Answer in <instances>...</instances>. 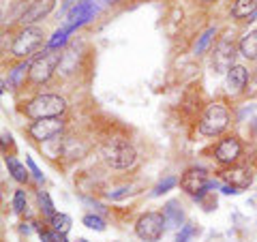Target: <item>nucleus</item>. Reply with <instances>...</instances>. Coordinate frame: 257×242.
Segmentation results:
<instances>
[{
	"label": "nucleus",
	"mask_w": 257,
	"mask_h": 242,
	"mask_svg": "<svg viewBox=\"0 0 257 242\" xmlns=\"http://www.w3.org/2000/svg\"><path fill=\"white\" fill-rule=\"evenodd\" d=\"M101 157L109 167L128 169L131 165H135V161H138V152H135V148L126 140L114 137V140H107L105 144H103Z\"/></svg>",
	"instance_id": "nucleus-1"
},
{
	"label": "nucleus",
	"mask_w": 257,
	"mask_h": 242,
	"mask_svg": "<svg viewBox=\"0 0 257 242\" xmlns=\"http://www.w3.org/2000/svg\"><path fill=\"white\" fill-rule=\"evenodd\" d=\"M67 109V101L58 94H39L35 96L28 105H26V114L35 120H43V118H60Z\"/></svg>",
	"instance_id": "nucleus-2"
},
{
	"label": "nucleus",
	"mask_w": 257,
	"mask_h": 242,
	"mask_svg": "<svg viewBox=\"0 0 257 242\" xmlns=\"http://www.w3.org/2000/svg\"><path fill=\"white\" fill-rule=\"evenodd\" d=\"M227 127H229V111L223 105H219V103H212V105H208V109L202 116L199 133L206 135V137H216V135H221Z\"/></svg>",
	"instance_id": "nucleus-3"
},
{
	"label": "nucleus",
	"mask_w": 257,
	"mask_h": 242,
	"mask_svg": "<svg viewBox=\"0 0 257 242\" xmlns=\"http://www.w3.org/2000/svg\"><path fill=\"white\" fill-rule=\"evenodd\" d=\"M165 216L163 212H146L142 214L138 223H135V233L144 242H159L165 233Z\"/></svg>",
	"instance_id": "nucleus-4"
},
{
	"label": "nucleus",
	"mask_w": 257,
	"mask_h": 242,
	"mask_svg": "<svg viewBox=\"0 0 257 242\" xmlns=\"http://www.w3.org/2000/svg\"><path fill=\"white\" fill-rule=\"evenodd\" d=\"M43 30L37 28V26H24V30L15 37V41L11 45V52L13 56L18 58H28L30 54L39 52V47L43 45Z\"/></svg>",
	"instance_id": "nucleus-5"
},
{
	"label": "nucleus",
	"mask_w": 257,
	"mask_h": 242,
	"mask_svg": "<svg viewBox=\"0 0 257 242\" xmlns=\"http://www.w3.org/2000/svg\"><path fill=\"white\" fill-rule=\"evenodd\" d=\"M62 60V54L60 52H56V50H45L39 58L30 64V79L35 84H43L47 82L52 75H54V71L56 67L60 64Z\"/></svg>",
	"instance_id": "nucleus-6"
},
{
	"label": "nucleus",
	"mask_w": 257,
	"mask_h": 242,
	"mask_svg": "<svg viewBox=\"0 0 257 242\" xmlns=\"http://www.w3.org/2000/svg\"><path fill=\"white\" fill-rule=\"evenodd\" d=\"M236 58V43L231 37H223L214 47L212 54V69L216 73H229V69L234 67Z\"/></svg>",
	"instance_id": "nucleus-7"
},
{
	"label": "nucleus",
	"mask_w": 257,
	"mask_h": 242,
	"mask_svg": "<svg viewBox=\"0 0 257 242\" xmlns=\"http://www.w3.org/2000/svg\"><path fill=\"white\" fill-rule=\"evenodd\" d=\"M64 131V123L62 118H43V120H35L30 125L28 133L32 135V140L37 142H52L54 137H58Z\"/></svg>",
	"instance_id": "nucleus-8"
},
{
	"label": "nucleus",
	"mask_w": 257,
	"mask_h": 242,
	"mask_svg": "<svg viewBox=\"0 0 257 242\" xmlns=\"http://www.w3.org/2000/svg\"><path fill=\"white\" fill-rule=\"evenodd\" d=\"M180 187L187 193H191L195 199H202L208 193V189H210V180L206 178L204 169H189L180 178Z\"/></svg>",
	"instance_id": "nucleus-9"
},
{
	"label": "nucleus",
	"mask_w": 257,
	"mask_h": 242,
	"mask_svg": "<svg viewBox=\"0 0 257 242\" xmlns=\"http://www.w3.org/2000/svg\"><path fill=\"white\" fill-rule=\"evenodd\" d=\"M240 155H242V144L238 137H225L214 148V157L223 165H234Z\"/></svg>",
	"instance_id": "nucleus-10"
},
{
	"label": "nucleus",
	"mask_w": 257,
	"mask_h": 242,
	"mask_svg": "<svg viewBox=\"0 0 257 242\" xmlns=\"http://www.w3.org/2000/svg\"><path fill=\"white\" fill-rule=\"evenodd\" d=\"M54 7H56V0H35V3H30V7L24 11L20 22L24 26H30V24L47 18V15L54 11Z\"/></svg>",
	"instance_id": "nucleus-11"
},
{
	"label": "nucleus",
	"mask_w": 257,
	"mask_h": 242,
	"mask_svg": "<svg viewBox=\"0 0 257 242\" xmlns=\"http://www.w3.org/2000/svg\"><path fill=\"white\" fill-rule=\"evenodd\" d=\"M96 13V5L92 3V0H82V3H77L73 9H71L69 13V26H73L75 30L79 26H84V24L92 18V15Z\"/></svg>",
	"instance_id": "nucleus-12"
},
{
	"label": "nucleus",
	"mask_w": 257,
	"mask_h": 242,
	"mask_svg": "<svg viewBox=\"0 0 257 242\" xmlns=\"http://www.w3.org/2000/svg\"><path fill=\"white\" fill-rule=\"evenodd\" d=\"M248 71L246 67H242V64H234V67L229 69L227 73V90L231 94H240L246 90V84H248Z\"/></svg>",
	"instance_id": "nucleus-13"
},
{
	"label": "nucleus",
	"mask_w": 257,
	"mask_h": 242,
	"mask_svg": "<svg viewBox=\"0 0 257 242\" xmlns=\"http://www.w3.org/2000/svg\"><path fill=\"white\" fill-rule=\"evenodd\" d=\"M223 180L234 189H246L251 184V174H246L244 169H229V172H223Z\"/></svg>",
	"instance_id": "nucleus-14"
},
{
	"label": "nucleus",
	"mask_w": 257,
	"mask_h": 242,
	"mask_svg": "<svg viewBox=\"0 0 257 242\" xmlns=\"http://www.w3.org/2000/svg\"><path fill=\"white\" fill-rule=\"evenodd\" d=\"M257 13V0H236L231 7V18L236 20H251Z\"/></svg>",
	"instance_id": "nucleus-15"
},
{
	"label": "nucleus",
	"mask_w": 257,
	"mask_h": 242,
	"mask_svg": "<svg viewBox=\"0 0 257 242\" xmlns=\"http://www.w3.org/2000/svg\"><path fill=\"white\" fill-rule=\"evenodd\" d=\"M163 216H165V221H167V227H180L182 221H184V212H182V208L178 201H167L165 208H163Z\"/></svg>",
	"instance_id": "nucleus-16"
},
{
	"label": "nucleus",
	"mask_w": 257,
	"mask_h": 242,
	"mask_svg": "<svg viewBox=\"0 0 257 242\" xmlns=\"http://www.w3.org/2000/svg\"><path fill=\"white\" fill-rule=\"evenodd\" d=\"M238 50H240V54H242L244 58H248V60H257V30L246 32V35L240 39Z\"/></svg>",
	"instance_id": "nucleus-17"
},
{
	"label": "nucleus",
	"mask_w": 257,
	"mask_h": 242,
	"mask_svg": "<svg viewBox=\"0 0 257 242\" xmlns=\"http://www.w3.org/2000/svg\"><path fill=\"white\" fill-rule=\"evenodd\" d=\"M5 163H7V167H9V174L13 176L15 180H18V182H28V172H26V167H24L18 159H15V157H7Z\"/></svg>",
	"instance_id": "nucleus-18"
},
{
	"label": "nucleus",
	"mask_w": 257,
	"mask_h": 242,
	"mask_svg": "<svg viewBox=\"0 0 257 242\" xmlns=\"http://www.w3.org/2000/svg\"><path fill=\"white\" fill-rule=\"evenodd\" d=\"M30 64L32 62H22V64H18V67H15L11 73H9V86L11 88H18L20 84H22V79L26 77V75H30Z\"/></svg>",
	"instance_id": "nucleus-19"
},
{
	"label": "nucleus",
	"mask_w": 257,
	"mask_h": 242,
	"mask_svg": "<svg viewBox=\"0 0 257 242\" xmlns=\"http://www.w3.org/2000/svg\"><path fill=\"white\" fill-rule=\"evenodd\" d=\"M75 28L73 26H69V24H64V26L56 32V35L50 39V43H47V50H56V47H60V45H64L67 43V37L73 32Z\"/></svg>",
	"instance_id": "nucleus-20"
},
{
	"label": "nucleus",
	"mask_w": 257,
	"mask_h": 242,
	"mask_svg": "<svg viewBox=\"0 0 257 242\" xmlns=\"http://www.w3.org/2000/svg\"><path fill=\"white\" fill-rule=\"evenodd\" d=\"M50 221H52V229L58 233H67L71 229V216L62 214V212H56Z\"/></svg>",
	"instance_id": "nucleus-21"
},
{
	"label": "nucleus",
	"mask_w": 257,
	"mask_h": 242,
	"mask_svg": "<svg viewBox=\"0 0 257 242\" xmlns=\"http://www.w3.org/2000/svg\"><path fill=\"white\" fill-rule=\"evenodd\" d=\"M216 35V28H208L202 37H199V41H197V45H195V54L199 56V54H204L206 52V47L210 45V41H212V37Z\"/></svg>",
	"instance_id": "nucleus-22"
},
{
	"label": "nucleus",
	"mask_w": 257,
	"mask_h": 242,
	"mask_svg": "<svg viewBox=\"0 0 257 242\" xmlns=\"http://www.w3.org/2000/svg\"><path fill=\"white\" fill-rule=\"evenodd\" d=\"M39 206H41L43 214H47L50 219L56 214V212H54V204H52V199H50V195H47L45 191H39Z\"/></svg>",
	"instance_id": "nucleus-23"
},
{
	"label": "nucleus",
	"mask_w": 257,
	"mask_h": 242,
	"mask_svg": "<svg viewBox=\"0 0 257 242\" xmlns=\"http://www.w3.org/2000/svg\"><path fill=\"white\" fill-rule=\"evenodd\" d=\"M82 223L86 225V227H90V229H96V231H103L105 229V223H103L101 216H96V214H86Z\"/></svg>",
	"instance_id": "nucleus-24"
},
{
	"label": "nucleus",
	"mask_w": 257,
	"mask_h": 242,
	"mask_svg": "<svg viewBox=\"0 0 257 242\" xmlns=\"http://www.w3.org/2000/svg\"><path fill=\"white\" fill-rule=\"evenodd\" d=\"M176 182H178V180H176V178H174V176H167V178H165V180H161V182L157 184V187H155V191H152V195H155V197H159V195H163V193H165V191H170L172 187H176Z\"/></svg>",
	"instance_id": "nucleus-25"
},
{
	"label": "nucleus",
	"mask_w": 257,
	"mask_h": 242,
	"mask_svg": "<svg viewBox=\"0 0 257 242\" xmlns=\"http://www.w3.org/2000/svg\"><path fill=\"white\" fill-rule=\"evenodd\" d=\"M13 208H15V212H18V214H22L28 208L26 193H24V191H15V195H13Z\"/></svg>",
	"instance_id": "nucleus-26"
},
{
	"label": "nucleus",
	"mask_w": 257,
	"mask_h": 242,
	"mask_svg": "<svg viewBox=\"0 0 257 242\" xmlns=\"http://www.w3.org/2000/svg\"><path fill=\"white\" fill-rule=\"evenodd\" d=\"M195 233V227L193 225H184V227L180 229V233L176 236V242H189V238Z\"/></svg>",
	"instance_id": "nucleus-27"
},
{
	"label": "nucleus",
	"mask_w": 257,
	"mask_h": 242,
	"mask_svg": "<svg viewBox=\"0 0 257 242\" xmlns=\"http://www.w3.org/2000/svg\"><path fill=\"white\" fill-rule=\"evenodd\" d=\"M244 92L251 96V99H253V96H257V71H255L251 77H248V84H246V90Z\"/></svg>",
	"instance_id": "nucleus-28"
},
{
	"label": "nucleus",
	"mask_w": 257,
	"mask_h": 242,
	"mask_svg": "<svg viewBox=\"0 0 257 242\" xmlns=\"http://www.w3.org/2000/svg\"><path fill=\"white\" fill-rule=\"evenodd\" d=\"M26 163H28V167H30V172L35 174V178H37V180H43V174H41V169L37 167L35 161H32V159H26Z\"/></svg>",
	"instance_id": "nucleus-29"
},
{
	"label": "nucleus",
	"mask_w": 257,
	"mask_h": 242,
	"mask_svg": "<svg viewBox=\"0 0 257 242\" xmlns=\"http://www.w3.org/2000/svg\"><path fill=\"white\" fill-rule=\"evenodd\" d=\"M126 193H128V189H120L118 193H111V195H109V197H111V199H118V197H122V195H126Z\"/></svg>",
	"instance_id": "nucleus-30"
},
{
	"label": "nucleus",
	"mask_w": 257,
	"mask_h": 242,
	"mask_svg": "<svg viewBox=\"0 0 257 242\" xmlns=\"http://www.w3.org/2000/svg\"><path fill=\"white\" fill-rule=\"evenodd\" d=\"M253 129H255V131H257V120H253Z\"/></svg>",
	"instance_id": "nucleus-31"
},
{
	"label": "nucleus",
	"mask_w": 257,
	"mask_h": 242,
	"mask_svg": "<svg viewBox=\"0 0 257 242\" xmlns=\"http://www.w3.org/2000/svg\"><path fill=\"white\" fill-rule=\"evenodd\" d=\"M202 3H212V0H202Z\"/></svg>",
	"instance_id": "nucleus-32"
},
{
	"label": "nucleus",
	"mask_w": 257,
	"mask_h": 242,
	"mask_svg": "<svg viewBox=\"0 0 257 242\" xmlns=\"http://www.w3.org/2000/svg\"><path fill=\"white\" fill-rule=\"evenodd\" d=\"M77 242H86V240H77Z\"/></svg>",
	"instance_id": "nucleus-33"
}]
</instances>
